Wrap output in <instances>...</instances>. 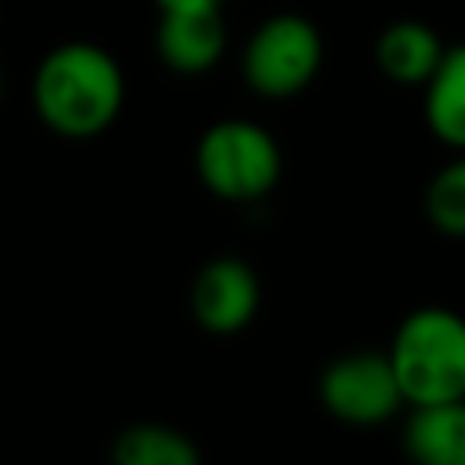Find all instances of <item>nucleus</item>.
Here are the masks:
<instances>
[{
	"label": "nucleus",
	"instance_id": "2",
	"mask_svg": "<svg viewBox=\"0 0 465 465\" xmlns=\"http://www.w3.org/2000/svg\"><path fill=\"white\" fill-rule=\"evenodd\" d=\"M389 363L407 407L465 400V316L447 305L407 312L392 334Z\"/></svg>",
	"mask_w": 465,
	"mask_h": 465
},
{
	"label": "nucleus",
	"instance_id": "15",
	"mask_svg": "<svg viewBox=\"0 0 465 465\" xmlns=\"http://www.w3.org/2000/svg\"><path fill=\"white\" fill-rule=\"evenodd\" d=\"M461 465H465V461H461Z\"/></svg>",
	"mask_w": 465,
	"mask_h": 465
},
{
	"label": "nucleus",
	"instance_id": "10",
	"mask_svg": "<svg viewBox=\"0 0 465 465\" xmlns=\"http://www.w3.org/2000/svg\"><path fill=\"white\" fill-rule=\"evenodd\" d=\"M425 120L440 142L465 153V44L443 51L425 80Z\"/></svg>",
	"mask_w": 465,
	"mask_h": 465
},
{
	"label": "nucleus",
	"instance_id": "9",
	"mask_svg": "<svg viewBox=\"0 0 465 465\" xmlns=\"http://www.w3.org/2000/svg\"><path fill=\"white\" fill-rule=\"evenodd\" d=\"M378 65L389 80L396 84H425L440 58H443V44L440 36L421 25V22H392L381 36H378Z\"/></svg>",
	"mask_w": 465,
	"mask_h": 465
},
{
	"label": "nucleus",
	"instance_id": "7",
	"mask_svg": "<svg viewBox=\"0 0 465 465\" xmlns=\"http://www.w3.org/2000/svg\"><path fill=\"white\" fill-rule=\"evenodd\" d=\"M156 51L167 69L182 76H196L218 65L225 51V22L222 4L214 7H189V11H160Z\"/></svg>",
	"mask_w": 465,
	"mask_h": 465
},
{
	"label": "nucleus",
	"instance_id": "13",
	"mask_svg": "<svg viewBox=\"0 0 465 465\" xmlns=\"http://www.w3.org/2000/svg\"><path fill=\"white\" fill-rule=\"evenodd\" d=\"M222 0H156L160 11H189V7H214Z\"/></svg>",
	"mask_w": 465,
	"mask_h": 465
},
{
	"label": "nucleus",
	"instance_id": "11",
	"mask_svg": "<svg viewBox=\"0 0 465 465\" xmlns=\"http://www.w3.org/2000/svg\"><path fill=\"white\" fill-rule=\"evenodd\" d=\"M113 465H203V458L182 429L142 421L113 440Z\"/></svg>",
	"mask_w": 465,
	"mask_h": 465
},
{
	"label": "nucleus",
	"instance_id": "4",
	"mask_svg": "<svg viewBox=\"0 0 465 465\" xmlns=\"http://www.w3.org/2000/svg\"><path fill=\"white\" fill-rule=\"evenodd\" d=\"M323 62V40L302 15L262 22L243 47V80L262 98H291L312 84Z\"/></svg>",
	"mask_w": 465,
	"mask_h": 465
},
{
	"label": "nucleus",
	"instance_id": "14",
	"mask_svg": "<svg viewBox=\"0 0 465 465\" xmlns=\"http://www.w3.org/2000/svg\"><path fill=\"white\" fill-rule=\"evenodd\" d=\"M0 94H4V76H0Z\"/></svg>",
	"mask_w": 465,
	"mask_h": 465
},
{
	"label": "nucleus",
	"instance_id": "8",
	"mask_svg": "<svg viewBox=\"0 0 465 465\" xmlns=\"http://www.w3.org/2000/svg\"><path fill=\"white\" fill-rule=\"evenodd\" d=\"M403 450L411 465H461L465 461V400L411 407L403 425Z\"/></svg>",
	"mask_w": 465,
	"mask_h": 465
},
{
	"label": "nucleus",
	"instance_id": "12",
	"mask_svg": "<svg viewBox=\"0 0 465 465\" xmlns=\"http://www.w3.org/2000/svg\"><path fill=\"white\" fill-rule=\"evenodd\" d=\"M425 214L436 232L465 240V153L432 174L425 189Z\"/></svg>",
	"mask_w": 465,
	"mask_h": 465
},
{
	"label": "nucleus",
	"instance_id": "3",
	"mask_svg": "<svg viewBox=\"0 0 465 465\" xmlns=\"http://www.w3.org/2000/svg\"><path fill=\"white\" fill-rule=\"evenodd\" d=\"M280 145L276 138L251 120H218L196 142V174L200 182L232 203L262 200L280 182Z\"/></svg>",
	"mask_w": 465,
	"mask_h": 465
},
{
	"label": "nucleus",
	"instance_id": "6",
	"mask_svg": "<svg viewBox=\"0 0 465 465\" xmlns=\"http://www.w3.org/2000/svg\"><path fill=\"white\" fill-rule=\"evenodd\" d=\"M189 305H193V320L203 331L236 334L254 320V312L262 305V283L243 258L222 254V258H211L196 272Z\"/></svg>",
	"mask_w": 465,
	"mask_h": 465
},
{
	"label": "nucleus",
	"instance_id": "5",
	"mask_svg": "<svg viewBox=\"0 0 465 465\" xmlns=\"http://www.w3.org/2000/svg\"><path fill=\"white\" fill-rule=\"evenodd\" d=\"M320 403L349 425H381L407 407L389 352L356 349L320 371Z\"/></svg>",
	"mask_w": 465,
	"mask_h": 465
},
{
	"label": "nucleus",
	"instance_id": "1",
	"mask_svg": "<svg viewBox=\"0 0 465 465\" xmlns=\"http://www.w3.org/2000/svg\"><path fill=\"white\" fill-rule=\"evenodd\" d=\"M33 105L62 138L102 134L124 105V73L116 58L87 40L58 44L33 76Z\"/></svg>",
	"mask_w": 465,
	"mask_h": 465
}]
</instances>
